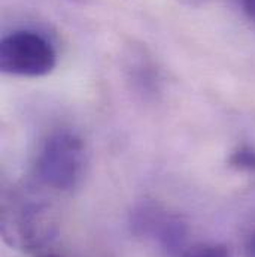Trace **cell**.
Wrapping results in <instances>:
<instances>
[{
	"mask_svg": "<svg viewBox=\"0 0 255 257\" xmlns=\"http://www.w3.org/2000/svg\"><path fill=\"white\" fill-rule=\"evenodd\" d=\"M38 257H62V256H59V254H56V253H45V254H39Z\"/></svg>",
	"mask_w": 255,
	"mask_h": 257,
	"instance_id": "cell-10",
	"label": "cell"
},
{
	"mask_svg": "<svg viewBox=\"0 0 255 257\" xmlns=\"http://www.w3.org/2000/svg\"><path fill=\"white\" fill-rule=\"evenodd\" d=\"M242 6L245 14L255 21V0H242Z\"/></svg>",
	"mask_w": 255,
	"mask_h": 257,
	"instance_id": "cell-9",
	"label": "cell"
},
{
	"mask_svg": "<svg viewBox=\"0 0 255 257\" xmlns=\"http://www.w3.org/2000/svg\"><path fill=\"white\" fill-rule=\"evenodd\" d=\"M85 141L70 130L50 133L39 145L32 166V177L39 189L70 193L78 189L88 168Z\"/></svg>",
	"mask_w": 255,
	"mask_h": 257,
	"instance_id": "cell-2",
	"label": "cell"
},
{
	"mask_svg": "<svg viewBox=\"0 0 255 257\" xmlns=\"http://www.w3.org/2000/svg\"><path fill=\"white\" fill-rule=\"evenodd\" d=\"M182 257H230V250L224 244H197Z\"/></svg>",
	"mask_w": 255,
	"mask_h": 257,
	"instance_id": "cell-7",
	"label": "cell"
},
{
	"mask_svg": "<svg viewBox=\"0 0 255 257\" xmlns=\"http://www.w3.org/2000/svg\"><path fill=\"white\" fill-rule=\"evenodd\" d=\"M227 165L240 172L255 174V147L240 144L233 148L227 157Z\"/></svg>",
	"mask_w": 255,
	"mask_h": 257,
	"instance_id": "cell-6",
	"label": "cell"
},
{
	"mask_svg": "<svg viewBox=\"0 0 255 257\" xmlns=\"http://www.w3.org/2000/svg\"><path fill=\"white\" fill-rule=\"evenodd\" d=\"M245 254H246V257H255V229L251 232V235L246 239Z\"/></svg>",
	"mask_w": 255,
	"mask_h": 257,
	"instance_id": "cell-8",
	"label": "cell"
},
{
	"mask_svg": "<svg viewBox=\"0 0 255 257\" xmlns=\"http://www.w3.org/2000/svg\"><path fill=\"white\" fill-rule=\"evenodd\" d=\"M60 230L57 208L33 189H9L2 196L0 232L6 245L20 251H41Z\"/></svg>",
	"mask_w": 255,
	"mask_h": 257,
	"instance_id": "cell-1",
	"label": "cell"
},
{
	"mask_svg": "<svg viewBox=\"0 0 255 257\" xmlns=\"http://www.w3.org/2000/svg\"><path fill=\"white\" fill-rule=\"evenodd\" d=\"M57 66L54 45L39 32L15 30L0 42V69L5 75L42 78Z\"/></svg>",
	"mask_w": 255,
	"mask_h": 257,
	"instance_id": "cell-3",
	"label": "cell"
},
{
	"mask_svg": "<svg viewBox=\"0 0 255 257\" xmlns=\"http://www.w3.org/2000/svg\"><path fill=\"white\" fill-rule=\"evenodd\" d=\"M128 79L142 94H155L160 90L161 76L158 67L143 50H133L126 64Z\"/></svg>",
	"mask_w": 255,
	"mask_h": 257,
	"instance_id": "cell-5",
	"label": "cell"
},
{
	"mask_svg": "<svg viewBox=\"0 0 255 257\" xmlns=\"http://www.w3.org/2000/svg\"><path fill=\"white\" fill-rule=\"evenodd\" d=\"M131 233L152 241L169 256H184L188 241V224L182 215L169 211L161 203L143 199L134 203L128 215Z\"/></svg>",
	"mask_w": 255,
	"mask_h": 257,
	"instance_id": "cell-4",
	"label": "cell"
},
{
	"mask_svg": "<svg viewBox=\"0 0 255 257\" xmlns=\"http://www.w3.org/2000/svg\"><path fill=\"white\" fill-rule=\"evenodd\" d=\"M69 2H73V3H84L85 0H69Z\"/></svg>",
	"mask_w": 255,
	"mask_h": 257,
	"instance_id": "cell-11",
	"label": "cell"
}]
</instances>
